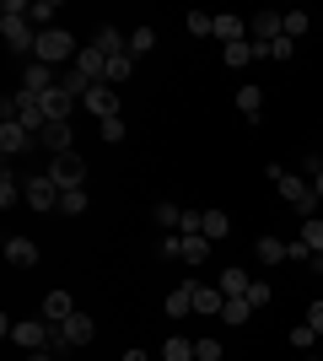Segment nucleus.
Wrapping results in <instances>:
<instances>
[{
  "label": "nucleus",
  "mask_w": 323,
  "mask_h": 361,
  "mask_svg": "<svg viewBox=\"0 0 323 361\" xmlns=\"http://www.w3.org/2000/svg\"><path fill=\"white\" fill-rule=\"evenodd\" d=\"M0 32H6V44H11V49H27V54L38 49V32H32L22 0H6V6H0Z\"/></svg>",
  "instance_id": "obj_1"
},
{
  "label": "nucleus",
  "mask_w": 323,
  "mask_h": 361,
  "mask_svg": "<svg viewBox=\"0 0 323 361\" xmlns=\"http://www.w3.org/2000/svg\"><path fill=\"white\" fill-rule=\"evenodd\" d=\"M32 54H38V65H49V71H54V65H65V60L76 65L81 49H76V38H70L65 27H49V32H38V49H32Z\"/></svg>",
  "instance_id": "obj_2"
},
{
  "label": "nucleus",
  "mask_w": 323,
  "mask_h": 361,
  "mask_svg": "<svg viewBox=\"0 0 323 361\" xmlns=\"http://www.w3.org/2000/svg\"><path fill=\"white\" fill-rule=\"evenodd\" d=\"M49 178L60 183V189H81V178H87V162H81V151H60V157L49 162Z\"/></svg>",
  "instance_id": "obj_3"
},
{
  "label": "nucleus",
  "mask_w": 323,
  "mask_h": 361,
  "mask_svg": "<svg viewBox=\"0 0 323 361\" xmlns=\"http://www.w3.org/2000/svg\"><path fill=\"white\" fill-rule=\"evenodd\" d=\"M81 108H87V114H92L97 124H103V119H119V92L108 87V81H97V87L87 92V97H81Z\"/></svg>",
  "instance_id": "obj_4"
},
{
  "label": "nucleus",
  "mask_w": 323,
  "mask_h": 361,
  "mask_svg": "<svg viewBox=\"0 0 323 361\" xmlns=\"http://www.w3.org/2000/svg\"><path fill=\"white\" fill-rule=\"evenodd\" d=\"M16 124H22V130H27L32 140L44 135V124H49V114H44V103H38V97H32V92H16Z\"/></svg>",
  "instance_id": "obj_5"
},
{
  "label": "nucleus",
  "mask_w": 323,
  "mask_h": 361,
  "mask_svg": "<svg viewBox=\"0 0 323 361\" xmlns=\"http://www.w3.org/2000/svg\"><path fill=\"white\" fill-rule=\"evenodd\" d=\"M49 334H54V329H49L44 318H22V324H11V340H16L22 350H27V356H32V350H44V345H49Z\"/></svg>",
  "instance_id": "obj_6"
},
{
  "label": "nucleus",
  "mask_w": 323,
  "mask_h": 361,
  "mask_svg": "<svg viewBox=\"0 0 323 361\" xmlns=\"http://www.w3.org/2000/svg\"><path fill=\"white\" fill-rule=\"evenodd\" d=\"M60 195H65V189L49 178V173H44V178H32V183H22V200H27L32 211H54V200H60Z\"/></svg>",
  "instance_id": "obj_7"
},
{
  "label": "nucleus",
  "mask_w": 323,
  "mask_h": 361,
  "mask_svg": "<svg viewBox=\"0 0 323 361\" xmlns=\"http://www.w3.org/2000/svg\"><path fill=\"white\" fill-rule=\"evenodd\" d=\"M280 195H286V205H296V211L312 221V200H318V195H312V183H308V178L286 173V178H280Z\"/></svg>",
  "instance_id": "obj_8"
},
{
  "label": "nucleus",
  "mask_w": 323,
  "mask_h": 361,
  "mask_svg": "<svg viewBox=\"0 0 323 361\" xmlns=\"http://www.w3.org/2000/svg\"><path fill=\"white\" fill-rule=\"evenodd\" d=\"M60 81H54V71L38 60H27V71H22V92H32V97H44V92H54Z\"/></svg>",
  "instance_id": "obj_9"
},
{
  "label": "nucleus",
  "mask_w": 323,
  "mask_h": 361,
  "mask_svg": "<svg viewBox=\"0 0 323 361\" xmlns=\"http://www.w3.org/2000/svg\"><path fill=\"white\" fill-rule=\"evenodd\" d=\"M38 146H49L54 157H60V151H70V146H76V135H70V119H49V124H44V135H38Z\"/></svg>",
  "instance_id": "obj_10"
},
{
  "label": "nucleus",
  "mask_w": 323,
  "mask_h": 361,
  "mask_svg": "<svg viewBox=\"0 0 323 361\" xmlns=\"http://www.w3.org/2000/svg\"><path fill=\"white\" fill-rule=\"evenodd\" d=\"M70 313H76L70 291H49V297H44V324H49V329H60V324H65Z\"/></svg>",
  "instance_id": "obj_11"
},
{
  "label": "nucleus",
  "mask_w": 323,
  "mask_h": 361,
  "mask_svg": "<svg viewBox=\"0 0 323 361\" xmlns=\"http://www.w3.org/2000/svg\"><path fill=\"white\" fill-rule=\"evenodd\" d=\"M76 71L81 75H87V81H92V87H97V81H103V75H108V54H103V49H81V54H76Z\"/></svg>",
  "instance_id": "obj_12"
},
{
  "label": "nucleus",
  "mask_w": 323,
  "mask_h": 361,
  "mask_svg": "<svg viewBox=\"0 0 323 361\" xmlns=\"http://www.w3.org/2000/svg\"><path fill=\"white\" fill-rule=\"evenodd\" d=\"M60 334H65V345H87V340L97 334V324H92L87 313H70V318L60 324Z\"/></svg>",
  "instance_id": "obj_13"
},
{
  "label": "nucleus",
  "mask_w": 323,
  "mask_h": 361,
  "mask_svg": "<svg viewBox=\"0 0 323 361\" xmlns=\"http://www.w3.org/2000/svg\"><path fill=\"white\" fill-rule=\"evenodd\" d=\"M178 259H184V264H205V259H210V238H205V232L178 238Z\"/></svg>",
  "instance_id": "obj_14"
},
{
  "label": "nucleus",
  "mask_w": 323,
  "mask_h": 361,
  "mask_svg": "<svg viewBox=\"0 0 323 361\" xmlns=\"http://www.w3.org/2000/svg\"><path fill=\"white\" fill-rule=\"evenodd\" d=\"M27 146H32V135H27L16 119H11V124H0V151H6V157H22Z\"/></svg>",
  "instance_id": "obj_15"
},
{
  "label": "nucleus",
  "mask_w": 323,
  "mask_h": 361,
  "mask_svg": "<svg viewBox=\"0 0 323 361\" xmlns=\"http://www.w3.org/2000/svg\"><path fill=\"white\" fill-rule=\"evenodd\" d=\"M6 259L22 264V270H32V264H38V243L32 238H6Z\"/></svg>",
  "instance_id": "obj_16"
},
{
  "label": "nucleus",
  "mask_w": 323,
  "mask_h": 361,
  "mask_svg": "<svg viewBox=\"0 0 323 361\" xmlns=\"http://www.w3.org/2000/svg\"><path fill=\"white\" fill-rule=\"evenodd\" d=\"M221 307H227L221 286H194V313H205V318H221Z\"/></svg>",
  "instance_id": "obj_17"
},
{
  "label": "nucleus",
  "mask_w": 323,
  "mask_h": 361,
  "mask_svg": "<svg viewBox=\"0 0 323 361\" xmlns=\"http://www.w3.org/2000/svg\"><path fill=\"white\" fill-rule=\"evenodd\" d=\"M38 103H44V114H49V119H70V108H76V97H70L65 87H54V92H44Z\"/></svg>",
  "instance_id": "obj_18"
},
{
  "label": "nucleus",
  "mask_w": 323,
  "mask_h": 361,
  "mask_svg": "<svg viewBox=\"0 0 323 361\" xmlns=\"http://www.w3.org/2000/svg\"><path fill=\"white\" fill-rule=\"evenodd\" d=\"M215 38L221 44H248V22L243 16H215Z\"/></svg>",
  "instance_id": "obj_19"
},
{
  "label": "nucleus",
  "mask_w": 323,
  "mask_h": 361,
  "mask_svg": "<svg viewBox=\"0 0 323 361\" xmlns=\"http://www.w3.org/2000/svg\"><path fill=\"white\" fill-rule=\"evenodd\" d=\"M97 49L113 60V54H129V38H124L119 27H97Z\"/></svg>",
  "instance_id": "obj_20"
},
{
  "label": "nucleus",
  "mask_w": 323,
  "mask_h": 361,
  "mask_svg": "<svg viewBox=\"0 0 323 361\" xmlns=\"http://www.w3.org/2000/svg\"><path fill=\"white\" fill-rule=\"evenodd\" d=\"M129 75H135V54H113V60H108V87H119V81H129Z\"/></svg>",
  "instance_id": "obj_21"
},
{
  "label": "nucleus",
  "mask_w": 323,
  "mask_h": 361,
  "mask_svg": "<svg viewBox=\"0 0 323 361\" xmlns=\"http://www.w3.org/2000/svg\"><path fill=\"white\" fill-rule=\"evenodd\" d=\"M60 87H65V92H70V97H76V103H81V97H87V92H92V81H87V75H81L76 65H65V75H60Z\"/></svg>",
  "instance_id": "obj_22"
},
{
  "label": "nucleus",
  "mask_w": 323,
  "mask_h": 361,
  "mask_svg": "<svg viewBox=\"0 0 323 361\" xmlns=\"http://www.w3.org/2000/svg\"><path fill=\"white\" fill-rule=\"evenodd\" d=\"M259 108H264V92L259 87H243V92H237V114H243V119H259Z\"/></svg>",
  "instance_id": "obj_23"
},
{
  "label": "nucleus",
  "mask_w": 323,
  "mask_h": 361,
  "mask_svg": "<svg viewBox=\"0 0 323 361\" xmlns=\"http://www.w3.org/2000/svg\"><path fill=\"white\" fill-rule=\"evenodd\" d=\"M248 286H253V275H243V270L221 275V297H248Z\"/></svg>",
  "instance_id": "obj_24"
},
{
  "label": "nucleus",
  "mask_w": 323,
  "mask_h": 361,
  "mask_svg": "<svg viewBox=\"0 0 323 361\" xmlns=\"http://www.w3.org/2000/svg\"><path fill=\"white\" fill-rule=\"evenodd\" d=\"M221 318H227V324H248V318H253V302H248V297H227Z\"/></svg>",
  "instance_id": "obj_25"
},
{
  "label": "nucleus",
  "mask_w": 323,
  "mask_h": 361,
  "mask_svg": "<svg viewBox=\"0 0 323 361\" xmlns=\"http://www.w3.org/2000/svg\"><path fill=\"white\" fill-rule=\"evenodd\" d=\"M162 361H194V340H184V334H172L167 345H162Z\"/></svg>",
  "instance_id": "obj_26"
},
{
  "label": "nucleus",
  "mask_w": 323,
  "mask_h": 361,
  "mask_svg": "<svg viewBox=\"0 0 323 361\" xmlns=\"http://www.w3.org/2000/svg\"><path fill=\"white\" fill-rule=\"evenodd\" d=\"M189 313H194V286H184V291L167 297V318H189Z\"/></svg>",
  "instance_id": "obj_27"
},
{
  "label": "nucleus",
  "mask_w": 323,
  "mask_h": 361,
  "mask_svg": "<svg viewBox=\"0 0 323 361\" xmlns=\"http://www.w3.org/2000/svg\"><path fill=\"white\" fill-rule=\"evenodd\" d=\"M232 232V221H227V211H205V238L210 243H221Z\"/></svg>",
  "instance_id": "obj_28"
},
{
  "label": "nucleus",
  "mask_w": 323,
  "mask_h": 361,
  "mask_svg": "<svg viewBox=\"0 0 323 361\" xmlns=\"http://www.w3.org/2000/svg\"><path fill=\"white\" fill-rule=\"evenodd\" d=\"M151 49H156V32L151 27H135V32H129V54H135V60H140V54H151Z\"/></svg>",
  "instance_id": "obj_29"
},
{
  "label": "nucleus",
  "mask_w": 323,
  "mask_h": 361,
  "mask_svg": "<svg viewBox=\"0 0 323 361\" xmlns=\"http://www.w3.org/2000/svg\"><path fill=\"white\" fill-rule=\"evenodd\" d=\"M184 22H189V32H194V38H210V32H215V16H210V11H189Z\"/></svg>",
  "instance_id": "obj_30"
},
{
  "label": "nucleus",
  "mask_w": 323,
  "mask_h": 361,
  "mask_svg": "<svg viewBox=\"0 0 323 361\" xmlns=\"http://www.w3.org/2000/svg\"><path fill=\"white\" fill-rule=\"evenodd\" d=\"M27 22H38V32H49V27H54V6H49V0L27 6Z\"/></svg>",
  "instance_id": "obj_31"
},
{
  "label": "nucleus",
  "mask_w": 323,
  "mask_h": 361,
  "mask_svg": "<svg viewBox=\"0 0 323 361\" xmlns=\"http://www.w3.org/2000/svg\"><path fill=\"white\" fill-rule=\"evenodd\" d=\"M60 211L65 216H81V211H87V189H65V195H60Z\"/></svg>",
  "instance_id": "obj_32"
},
{
  "label": "nucleus",
  "mask_w": 323,
  "mask_h": 361,
  "mask_svg": "<svg viewBox=\"0 0 323 361\" xmlns=\"http://www.w3.org/2000/svg\"><path fill=\"white\" fill-rule=\"evenodd\" d=\"M259 259L264 264H280V259H286V243L280 238H259Z\"/></svg>",
  "instance_id": "obj_33"
},
{
  "label": "nucleus",
  "mask_w": 323,
  "mask_h": 361,
  "mask_svg": "<svg viewBox=\"0 0 323 361\" xmlns=\"http://www.w3.org/2000/svg\"><path fill=\"white\" fill-rule=\"evenodd\" d=\"M248 60H253V44H227V65L232 71H243Z\"/></svg>",
  "instance_id": "obj_34"
},
{
  "label": "nucleus",
  "mask_w": 323,
  "mask_h": 361,
  "mask_svg": "<svg viewBox=\"0 0 323 361\" xmlns=\"http://www.w3.org/2000/svg\"><path fill=\"white\" fill-rule=\"evenodd\" d=\"M302 243H308L312 254H323V221H318V216H312V221L302 226Z\"/></svg>",
  "instance_id": "obj_35"
},
{
  "label": "nucleus",
  "mask_w": 323,
  "mask_h": 361,
  "mask_svg": "<svg viewBox=\"0 0 323 361\" xmlns=\"http://www.w3.org/2000/svg\"><path fill=\"white\" fill-rule=\"evenodd\" d=\"M194 361H221V340H194Z\"/></svg>",
  "instance_id": "obj_36"
},
{
  "label": "nucleus",
  "mask_w": 323,
  "mask_h": 361,
  "mask_svg": "<svg viewBox=\"0 0 323 361\" xmlns=\"http://www.w3.org/2000/svg\"><path fill=\"white\" fill-rule=\"evenodd\" d=\"M308 32V11H286V38H302Z\"/></svg>",
  "instance_id": "obj_37"
},
{
  "label": "nucleus",
  "mask_w": 323,
  "mask_h": 361,
  "mask_svg": "<svg viewBox=\"0 0 323 361\" xmlns=\"http://www.w3.org/2000/svg\"><path fill=\"white\" fill-rule=\"evenodd\" d=\"M97 135H103L108 146H113V140H124V119H103V124H97Z\"/></svg>",
  "instance_id": "obj_38"
},
{
  "label": "nucleus",
  "mask_w": 323,
  "mask_h": 361,
  "mask_svg": "<svg viewBox=\"0 0 323 361\" xmlns=\"http://www.w3.org/2000/svg\"><path fill=\"white\" fill-rule=\"evenodd\" d=\"M296 54V38H275V44H270V60H291Z\"/></svg>",
  "instance_id": "obj_39"
},
{
  "label": "nucleus",
  "mask_w": 323,
  "mask_h": 361,
  "mask_svg": "<svg viewBox=\"0 0 323 361\" xmlns=\"http://www.w3.org/2000/svg\"><path fill=\"white\" fill-rule=\"evenodd\" d=\"M248 302H253V307H270V281H253V286H248Z\"/></svg>",
  "instance_id": "obj_40"
},
{
  "label": "nucleus",
  "mask_w": 323,
  "mask_h": 361,
  "mask_svg": "<svg viewBox=\"0 0 323 361\" xmlns=\"http://www.w3.org/2000/svg\"><path fill=\"white\" fill-rule=\"evenodd\" d=\"M312 334H318L312 324H296V329H291V345H296V350H308V345H312Z\"/></svg>",
  "instance_id": "obj_41"
},
{
  "label": "nucleus",
  "mask_w": 323,
  "mask_h": 361,
  "mask_svg": "<svg viewBox=\"0 0 323 361\" xmlns=\"http://www.w3.org/2000/svg\"><path fill=\"white\" fill-rule=\"evenodd\" d=\"M22 195V183H11V173H6V178H0V205H6V211H11V200Z\"/></svg>",
  "instance_id": "obj_42"
},
{
  "label": "nucleus",
  "mask_w": 323,
  "mask_h": 361,
  "mask_svg": "<svg viewBox=\"0 0 323 361\" xmlns=\"http://www.w3.org/2000/svg\"><path fill=\"white\" fill-rule=\"evenodd\" d=\"M178 216H184L178 205H156V226H178Z\"/></svg>",
  "instance_id": "obj_43"
},
{
  "label": "nucleus",
  "mask_w": 323,
  "mask_h": 361,
  "mask_svg": "<svg viewBox=\"0 0 323 361\" xmlns=\"http://www.w3.org/2000/svg\"><path fill=\"white\" fill-rule=\"evenodd\" d=\"M286 259H312V248H308L302 238H296V243H286Z\"/></svg>",
  "instance_id": "obj_44"
},
{
  "label": "nucleus",
  "mask_w": 323,
  "mask_h": 361,
  "mask_svg": "<svg viewBox=\"0 0 323 361\" xmlns=\"http://www.w3.org/2000/svg\"><path fill=\"white\" fill-rule=\"evenodd\" d=\"M308 324H312V329L323 334V302H312V307H308Z\"/></svg>",
  "instance_id": "obj_45"
},
{
  "label": "nucleus",
  "mask_w": 323,
  "mask_h": 361,
  "mask_svg": "<svg viewBox=\"0 0 323 361\" xmlns=\"http://www.w3.org/2000/svg\"><path fill=\"white\" fill-rule=\"evenodd\" d=\"M312 195L323 200V167H318V173H312Z\"/></svg>",
  "instance_id": "obj_46"
},
{
  "label": "nucleus",
  "mask_w": 323,
  "mask_h": 361,
  "mask_svg": "<svg viewBox=\"0 0 323 361\" xmlns=\"http://www.w3.org/2000/svg\"><path fill=\"white\" fill-rule=\"evenodd\" d=\"M27 361H54V356H49V350H32V356Z\"/></svg>",
  "instance_id": "obj_47"
},
{
  "label": "nucleus",
  "mask_w": 323,
  "mask_h": 361,
  "mask_svg": "<svg viewBox=\"0 0 323 361\" xmlns=\"http://www.w3.org/2000/svg\"><path fill=\"white\" fill-rule=\"evenodd\" d=\"M308 361H318V356H308Z\"/></svg>",
  "instance_id": "obj_48"
},
{
  "label": "nucleus",
  "mask_w": 323,
  "mask_h": 361,
  "mask_svg": "<svg viewBox=\"0 0 323 361\" xmlns=\"http://www.w3.org/2000/svg\"><path fill=\"white\" fill-rule=\"evenodd\" d=\"M318 140H323V135H318Z\"/></svg>",
  "instance_id": "obj_49"
}]
</instances>
